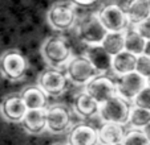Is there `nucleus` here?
Returning <instances> with one entry per match:
<instances>
[{
    "instance_id": "f257e3e1",
    "label": "nucleus",
    "mask_w": 150,
    "mask_h": 145,
    "mask_svg": "<svg viewBox=\"0 0 150 145\" xmlns=\"http://www.w3.org/2000/svg\"><path fill=\"white\" fill-rule=\"evenodd\" d=\"M42 59L52 69L61 70L72 59V45L64 36H51L40 47Z\"/></svg>"
},
{
    "instance_id": "f03ea898",
    "label": "nucleus",
    "mask_w": 150,
    "mask_h": 145,
    "mask_svg": "<svg viewBox=\"0 0 150 145\" xmlns=\"http://www.w3.org/2000/svg\"><path fill=\"white\" fill-rule=\"evenodd\" d=\"M28 70V59L19 49H8L0 56V72L6 79H23Z\"/></svg>"
},
{
    "instance_id": "7ed1b4c3",
    "label": "nucleus",
    "mask_w": 150,
    "mask_h": 145,
    "mask_svg": "<svg viewBox=\"0 0 150 145\" xmlns=\"http://www.w3.org/2000/svg\"><path fill=\"white\" fill-rule=\"evenodd\" d=\"M76 6L72 1H59L49 8L47 20L52 29L57 32H67L76 24Z\"/></svg>"
},
{
    "instance_id": "20e7f679",
    "label": "nucleus",
    "mask_w": 150,
    "mask_h": 145,
    "mask_svg": "<svg viewBox=\"0 0 150 145\" xmlns=\"http://www.w3.org/2000/svg\"><path fill=\"white\" fill-rule=\"evenodd\" d=\"M132 102L125 100L120 95H116L114 98L109 99L104 104L100 106V117L104 123H116V124H125L129 123V116L132 111Z\"/></svg>"
},
{
    "instance_id": "39448f33",
    "label": "nucleus",
    "mask_w": 150,
    "mask_h": 145,
    "mask_svg": "<svg viewBox=\"0 0 150 145\" xmlns=\"http://www.w3.org/2000/svg\"><path fill=\"white\" fill-rule=\"evenodd\" d=\"M97 16L108 32H125L130 26L124 7L118 4L110 3L102 6L97 12Z\"/></svg>"
},
{
    "instance_id": "423d86ee",
    "label": "nucleus",
    "mask_w": 150,
    "mask_h": 145,
    "mask_svg": "<svg viewBox=\"0 0 150 145\" xmlns=\"http://www.w3.org/2000/svg\"><path fill=\"white\" fill-rule=\"evenodd\" d=\"M69 82L71 81H69L67 72L57 69H52V67L44 70L37 79L39 86L45 91V94L48 96H53V98H59L65 94Z\"/></svg>"
},
{
    "instance_id": "0eeeda50",
    "label": "nucleus",
    "mask_w": 150,
    "mask_h": 145,
    "mask_svg": "<svg viewBox=\"0 0 150 145\" xmlns=\"http://www.w3.org/2000/svg\"><path fill=\"white\" fill-rule=\"evenodd\" d=\"M73 114L68 106L61 103L52 104L47 108V129L51 133L61 135L72 127Z\"/></svg>"
},
{
    "instance_id": "6e6552de",
    "label": "nucleus",
    "mask_w": 150,
    "mask_h": 145,
    "mask_svg": "<svg viewBox=\"0 0 150 145\" xmlns=\"http://www.w3.org/2000/svg\"><path fill=\"white\" fill-rule=\"evenodd\" d=\"M69 81L76 84H86L100 74L85 56H74L65 67Z\"/></svg>"
},
{
    "instance_id": "1a4fd4ad",
    "label": "nucleus",
    "mask_w": 150,
    "mask_h": 145,
    "mask_svg": "<svg viewBox=\"0 0 150 145\" xmlns=\"http://www.w3.org/2000/svg\"><path fill=\"white\" fill-rule=\"evenodd\" d=\"M85 92L91 95L100 106L118 95L116 81L105 74H98L92 81H89L85 84Z\"/></svg>"
},
{
    "instance_id": "9d476101",
    "label": "nucleus",
    "mask_w": 150,
    "mask_h": 145,
    "mask_svg": "<svg viewBox=\"0 0 150 145\" xmlns=\"http://www.w3.org/2000/svg\"><path fill=\"white\" fill-rule=\"evenodd\" d=\"M106 34H108V31L100 21L97 13L85 17L79 24V37L88 46L101 45Z\"/></svg>"
},
{
    "instance_id": "9b49d317",
    "label": "nucleus",
    "mask_w": 150,
    "mask_h": 145,
    "mask_svg": "<svg viewBox=\"0 0 150 145\" xmlns=\"http://www.w3.org/2000/svg\"><path fill=\"white\" fill-rule=\"evenodd\" d=\"M117 94L125 100L133 103L134 98L147 86V81L137 71L117 77Z\"/></svg>"
},
{
    "instance_id": "f8f14e48",
    "label": "nucleus",
    "mask_w": 150,
    "mask_h": 145,
    "mask_svg": "<svg viewBox=\"0 0 150 145\" xmlns=\"http://www.w3.org/2000/svg\"><path fill=\"white\" fill-rule=\"evenodd\" d=\"M27 112L28 107L20 94L8 95L0 104V114L9 123H21Z\"/></svg>"
},
{
    "instance_id": "ddd939ff",
    "label": "nucleus",
    "mask_w": 150,
    "mask_h": 145,
    "mask_svg": "<svg viewBox=\"0 0 150 145\" xmlns=\"http://www.w3.org/2000/svg\"><path fill=\"white\" fill-rule=\"evenodd\" d=\"M98 129L89 123H79L71 128L68 133V145H97Z\"/></svg>"
},
{
    "instance_id": "4468645a",
    "label": "nucleus",
    "mask_w": 150,
    "mask_h": 145,
    "mask_svg": "<svg viewBox=\"0 0 150 145\" xmlns=\"http://www.w3.org/2000/svg\"><path fill=\"white\" fill-rule=\"evenodd\" d=\"M84 56L91 61V63L96 67L100 74H104V72L112 70L113 57L105 50L104 47H102V45H92V46H88Z\"/></svg>"
},
{
    "instance_id": "2eb2a0df",
    "label": "nucleus",
    "mask_w": 150,
    "mask_h": 145,
    "mask_svg": "<svg viewBox=\"0 0 150 145\" xmlns=\"http://www.w3.org/2000/svg\"><path fill=\"white\" fill-rule=\"evenodd\" d=\"M73 109L84 120L92 119L100 112V104L85 91L76 95L73 100Z\"/></svg>"
},
{
    "instance_id": "dca6fc26",
    "label": "nucleus",
    "mask_w": 150,
    "mask_h": 145,
    "mask_svg": "<svg viewBox=\"0 0 150 145\" xmlns=\"http://www.w3.org/2000/svg\"><path fill=\"white\" fill-rule=\"evenodd\" d=\"M21 125L28 133L40 135L47 129V108L42 109H28Z\"/></svg>"
},
{
    "instance_id": "f3484780",
    "label": "nucleus",
    "mask_w": 150,
    "mask_h": 145,
    "mask_svg": "<svg viewBox=\"0 0 150 145\" xmlns=\"http://www.w3.org/2000/svg\"><path fill=\"white\" fill-rule=\"evenodd\" d=\"M21 98L24 99L28 109H42L47 108L48 104V95L45 91L37 84V86H27L20 92Z\"/></svg>"
},
{
    "instance_id": "a211bd4d",
    "label": "nucleus",
    "mask_w": 150,
    "mask_h": 145,
    "mask_svg": "<svg viewBox=\"0 0 150 145\" xmlns=\"http://www.w3.org/2000/svg\"><path fill=\"white\" fill-rule=\"evenodd\" d=\"M124 125L116 123H102L98 128V140L102 145L121 144L125 136Z\"/></svg>"
},
{
    "instance_id": "6ab92c4d",
    "label": "nucleus",
    "mask_w": 150,
    "mask_h": 145,
    "mask_svg": "<svg viewBox=\"0 0 150 145\" xmlns=\"http://www.w3.org/2000/svg\"><path fill=\"white\" fill-rule=\"evenodd\" d=\"M124 9L130 25H136L150 16V7L147 0H127Z\"/></svg>"
},
{
    "instance_id": "aec40b11",
    "label": "nucleus",
    "mask_w": 150,
    "mask_h": 145,
    "mask_svg": "<svg viewBox=\"0 0 150 145\" xmlns=\"http://www.w3.org/2000/svg\"><path fill=\"white\" fill-rule=\"evenodd\" d=\"M137 59H138L137 56L124 50L113 57V66H112V70H113V72L117 74V75H125V74L133 72V71H136Z\"/></svg>"
},
{
    "instance_id": "412c9836",
    "label": "nucleus",
    "mask_w": 150,
    "mask_h": 145,
    "mask_svg": "<svg viewBox=\"0 0 150 145\" xmlns=\"http://www.w3.org/2000/svg\"><path fill=\"white\" fill-rule=\"evenodd\" d=\"M147 41L134 29V26L125 31V50L134 56H142L145 53Z\"/></svg>"
},
{
    "instance_id": "4be33fe9",
    "label": "nucleus",
    "mask_w": 150,
    "mask_h": 145,
    "mask_svg": "<svg viewBox=\"0 0 150 145\" xmlns=\"http://www.w3.org/2000/svg\"><path fill=\"white\" fill-rule=\"evenodd\" d=\"M101 45L112 57L117 56L125 50V32H108Z\"/></svg>"
},
{
    "instance_id": "5701e85b",
    "label": "nucleus",
    "mask_w": 150,
    "mask_h": 145,
    "mask_svg": "<svg viewBox=\"0 0 150 145\" xmlns=\"http://www.w3.org/2000/svg\"><path fill=\"white\" fill-rule=\"evenodd\" d=\"M150 123V111L145 108H139V107L133 106L130 111V116H129V125L132 128L142 129Z\"/></svg>"
},
{
    "instance_id": "b1692460",
    "label": "nucleus",
    "mask_w": 150,
    "mask_h": 145,
    "mask_svg": "<svg viewBox=\"0 0 150 145\" xmlns=\"http://www.w3.org/2000/svg\"><path fill=\"white\" fill-rule=\"evenodd\" d=\"M122 145H150V141L145 136L142 129L130 128L125 132Z\"/></svg>"
},
{
    "instance_id": "393cba45",
    "label": "nucleus",
    "mask_w": 150,
    "mask_h": 145,
    "mask_svg": "<svg viewBox=\"0 0 150 145\" xmlns=\"http://www.w3.org/2000/svg\"><path fill=\"white\" fill-rule=\"evenodd\" d=\"M136 71L138 72L141 77H144L146 81L150 78V57L149 56H146V54L138 56Z\"/></svg>"
},
{
    "instance_id": "a878e982",
    "label": "nucleus",
    "mask_w": 150,
    "mask_h": 145,
    "mask_svg": "<svg viewBox=\"0 0 150 145\" xmlns=\"http://www.w3.org/2000/svg\"><path fill=\"white\" fill-rule=\"evenodd\" d=\"M133 106L150 111V87L146 86L133 100Z\"/></svg>"
},
{
    "instance_id": "bb28decb",
    "label": "nucleus",
    "mask_w": 150,
    "mask_h": 145,
    "mask_svg": "<svg viewBox=\"0 0 150 145\" xmlns=\"http://www.w3.org/2000/svg\"><path fill=\"white\" fill-rule=\"evenodd\" d=\"M133 26L146 41H150V16L147 19H145L144 21L138 22V24H136Z\"/></svg>"
},
{
    "instance_id": "cd10ccee",
    "label": "nucleus",
    "mask_w": 150,
    "mask_h": 145,
    "mask_svg": "<svg viewBox=\"0 0 150 145\" xmlns=\"http://www.w3.org/2000/svg\"><path fill=\"white\" fill-rule=\"evenodd\" d=\"M74 6H79V7H91L93 4H96L98 0H69Z\"/></svg>"
},
{
    "instance_id": "c85d7f7f",
    "label": "nucleus",
    "mask_w": 150,
    "mask_h": 145,
    "mask_svg": "<svg viewBox=\"0 0 150 145\" xmlns=\"http://www.w3.org/2000/svg\"><path fill=\"white\" fill-rule=\"evenodd\" d=\"M142 131H144V133H145V136L147 137V140L150 141V123L147 124L145 128H142Z\"/></svg>"
},
{
    "instance_id": "c756f323",
    "label": "nucleus",
    "mask_w": 150,
    "mask_h": 145,
    "mask_svg": "<svg viewBox=\"0 0 150 145\" xmlns=\"http://www.w3.org/2000/svg\"><path fill=\"white\" fill-rule=\"evenodd\" d=\"M144 54H146V56H149V57H150V41H147L146 47H145V53H144Z\"/></svg>"
},
{
    "instance_id": "7c9ffc66",
    "label": "nucleus",
    "mask_w": 150,
    "mask_h": 145,
    "mask_svg": "<svg viewBox=\"0 0 150 145\" xmlns=\"http://www.w3.org/2000/svg\"><path fill=\"white\" fill-rule=\"evenodd\" d=\"M53 145H68V144H62V142H57V144H53Z\"/></svg>"
},
{
    "instance_id": "2f4dec72",
    "label": "nucleus",
    "mask_w": 150,
    "mask_h": 145,
    "mask_svg": "<svg viewBox=\"0 0 150 145\" xmlns=\"http://www.w3.org/2000/svg\"><path fill=\"white\" fill-rule=\"evenodd\" d=\"M147 86H149V87H150V78H149V79H147Z\"/></svg>"
},
{
    "instance_id": "473e14b6",
    "label": "nucleus",
    "mask_w": 150,
    "mask_h": 145,
    "mask_svg": "<svg viewBox=\"0 0 150 145\" xmlns=\"http://www.w3.org/2000/svg\"><path fill=\"white\" fill-rule=\"evenodd\" d=\"M114 145H122V142H121V144H114Z\"/></svg>"
},
{
    "instance_id": "72a5a7b5",
    "label": "nucleus",
    "mask_w": 150,
    "mask_h": 145,
    "mask_svg": "<svg viewBox=\"0 0 150 145\" xmlns=\"http://www.w3.org/2000/svg\"><path fill=\"white\" fill-rule=\"evenodd\" d=\"M147 1H149V7H150V0H147Z\"/></svg>"
}]
</instances>
